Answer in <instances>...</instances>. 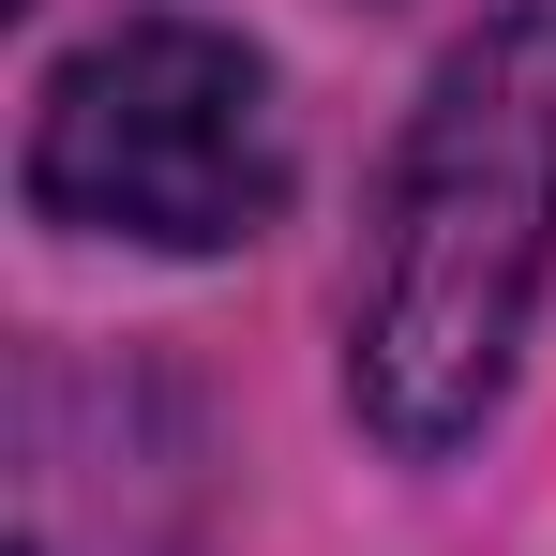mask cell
Here are the masks:
<instances>
[{
  "mask_svg": "<svg viewBox=\"0 0 556 556\" xmlns=\"http://www.w3.org/2000/svg\"><path fill=\"white\" fill-rule=\"evenodd\" d=\"M556 286V0H496L421 76L362 271H346V406L376 452L437 466L496 421Z\"/></svg>",
  "mask_w": 556,
  "mask_h": 556,
  "instance_id": "obj_1",
  "label": "cell"
},
{
  "mask_svg": "<svg viewBox=\"0 0 556 556\" xmlns=\"http://www.w3.org/2000/svg\"><path fill=\"white\" fill-rule=\"evenodd\" d=\"M301 181L271 61L211 15H121L30 105V211L136 256H226Z\"/></svg>",
  "mask_w": 556,
  "mask_h": 556,
  "instance_id": "obj_2",
  "label": "cell"
},
{
  "mask_svg": "<svg viewBox=\"0 0 556 556\" xmlns=\"http://www.w3.org/2000/svg\"><path fill=\"white\" fill-rule=\"evenodd\" d=\"M15 556H195V421L121 346L15 376Z\"/></svg>",
  "mask_w": 556,
  "mask_h": 556,
  "instance_id": "obj_3",
  "label": "cell"
}]
</instances>
